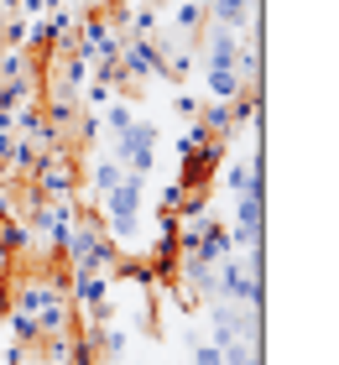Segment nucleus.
<instances>
[{"instance_id":"nucleus-12","label":"nucleus","mask_w":339,"mask_h":365,"mask_svg":"<svg viewBox=\"0 0 339 365\" xmlns=\"http://www.w3.org/2000/svg\"><path fill=\"white\" fill-rule=\"evenodd\" d=\"M198 125L209 136H235V120H230V99H203L198 105Z\"/></svg>"},{"instance_id":"nucleus-20","label":"nucleus","mask_w":339,"mask_h":365,"mask_svg":"<svg viewBox=\"0 0 339 365\" xmlns=\"http://www.w3.org/2000/svg\"><path fill=\"white\" fill-rule=\"evenodd\" d=\"M198 105H203V99H198V94H188V89H178V94H173V115H178L183 125L198 120Z\"/></svg>"},{"instance_id":"nucleus-14","label":"nucleus","mask_w":339,"mask_h":365,"mask_svg":"<svg viewBox=\"0 0 339 365\" xmlns=\"http://www.w3.org/2000/svg\"><path fill=\"white\" fill-rule=\"evenodd\" d=\"M126 26H131V37H157L162 31V0H146V6L126 11Z\"/></svg>"},{"instance_id":"nucleus-10","label":"nucleus","mask_w":339,"mask_h":365,"mask_svg":"<svg viewBox=\"0 0 339 365\" xmlns=\"http://www.w3.org/2000/svg\"><path fill=\"white\" fill-rule=\"evenodd\" d=\"M121 178H126V168H121V157H115V152H94V157H89V193H94V198L110 193Z\"/></svg>"},{"instance_id":"nucleus-24","label":"nucleus","mask_w":339,"mask_h":365,"mask_svg":"<svg viewBox=\"0 0 339 365\" xmlns=\"http://www.w3.org/2000/svg\"><path fill=\"white\" fill-rule=\"evenodd\" d=\"M26 355H31V350H26V344H16V339L6 344V365H26Z\"/></svg>"},{"instance_id":"nucleus-28","label":"nucleus","mask_w":339,"mask_h":365,"mask_svg":"<svg viewBox=\"0 0 339 365\" xmlns=\"http://www.w3.org/2000/svg\"><path fill=\"white\" fill-rule=\"evenodd\" d=\"M99 365H126V360H99Z\"/></svg>"},{"instance_id":"nucleus-18","label":"nucleus","mask_w":339,"mask_h":365,"mask_svg":"<svg viewBox=\"0 0 339 365\" xmlns=\"http://www.w3.org/2000/svg\"><path fill=\"white\" fill-rule=\"evenodd\" d=\"M99 136H105V130H99V115H94V110L84 115V110H79V120H74V146H79V152H99Z\"/></svg>"},{"instance_id":"nucleus-1","label":"nucleus","mask_w":339,"mask_h":365,"mask_svg":"<svg viewBox=\"0 0 339 365\" xmlns=\"http://www.w3.org/2000/svg\"><path fill=\"white\" fill-rule=\"evenodd\" d=\"M94 209H99V220H105V235L126 251V240L141 235V209H146V178H136L126 173L121 182H115L110 193H99L94 198Z\"/></svg>"},{"instance_id":"nucleus-11","label":"nucleus","mask_w":339,"mask_h":365,"mask_svg":"<svg viewBox=\"0 0 339 365\" xmlns=\"http://www.w3.org/2000/svg\"><path fill=\"white\" fill-rule=\"evenodd\" d=\"M74 319H79V308L68 303V292H63V297H53V303H47V308L37 313V324H42V339H53V334H68V329H74Z\"/></svg>"},{"instance_id":"nucleus-13","label":"nucleus","mask_w":339,"mask_h":365,"mask_svg":"<svg viewBox=\"0 0 339 365\" xmlns=\"http://www.w3.org/2000/svg\"><path fill=\"white\" fill-rule=\"evenodd\" d=\"M136 125V110H131V99L121 94V99H110L105 110H99V130H110V141L115 136H126V130Z\"/></svg>"},{"instance_id":"nucleus-8","label":"nucleus","mask_w":339,"mask_h":365,"mask_svg":"<svg viewBox=\"0 0 339 365\" xmlns=\"http://www.w3.org/2000/svg\"><path fill=\"white\" fill-rule=\"evenodd\" d=\"M79 94L74 89H63V84H47V94H42V120H47V130H58V136H68L74 130V120H79Z\"/></svg>"},{"instance_id":"nucleus-25","label":"nucleus","mask_w":339,"mask_h":365,"mask_svg":"<svg viewBox=\"0 0 339 365\" xmlns=\"http://www.w3.org/2000/svg\"><path fill=\"white\" fill-rule=\"evenodd\" d=\"M79 11H105V0H79Z\"/></svg>"},{"instance_id":"nucleus-27","label":"nucleus","mask_w":339,"mask_h":365,"mask_svg":"<svg viewBox=\"0 0 339 365\" xmlns=\"http://www.w3.org/2000/svg\"><path fill=\"white\" fill-rule=\"evenodd\" d=\"M6 178H11V168H6V162H0V182H6Z\"/></svg>"},{"instance_id":"nucleus-4","label":"nucleus","mask_w":339,"mask_h":365,"mask_svg":"<svg viewBox=\"0 0 339 365\" xmlns=\"http://www.w3.org/2000/svg\"><path fill=\"white\" fill-rule=\"evenodd\" d=\"M230 245L235 251H261V240H266V198H230Z\"/></svg>"},{"instance_id":"nucleus-9","label":"nucleus","mask_w":339,"mask_h":365,"mask_svg":"<svg viewBox=\"0 0 339 365\" xmlns=\"http://www.w3.org/2000/svg\"><path fill=\"white\" fill-rule=\"evenodd\" d=\"M203 6H209L214 26H230V31H241V37H246V26L261 16V0H203Z\"/></svg>"},{"instance_id":"nucleus-21","label":"nucleus","mask_w":339,"mask_h":365,"mask_svg":"<svg viewBox=\"0 0 339 365\" xmlns=\"http://www.w3.org/2000/svg\"><path fill=\"white\" fill-rule=\"evenodd\" d=\"M188 350H193V355H188V365H225V360H219V350H214L209 339H198V334H193Z\"/></svg>"},{"instance_id":"nucleus-16","label":"nucleus","mask_w":339,"mask_h":365,"mask_svg":"<svg viewBox=\"0 0 339 365\" xmlns=\"http://www.w3.org/2000/svg\"><path fill=\"white\" fill-rule=\"evenodd\" d=\"M126 344H131V329L126 324H99V360H126Z\"/></svg>"},{"instance_id":"nucleus-15","label":"nucleus","mask_w":339,"mask_h":365,"mask_svg":"<svg viewBox=\"0 0 339 365\" xmlns=\"http://www.w3.org/2000/svg\"><path fill=\"white\" fill-rule=\"evenodd\" d=\"M6 329H11L16 344H26V350H37V344H42V324L31 319V313H21V308H6Z\"/></svg>"},{"instance_id":"nucleus-2","label":"nucleus","mask_w":339,"mask_h":365,"mask_svg":"<svg viewBox=\"0 0 339 365\" xmlns=\"http://www.w3.org/2000/svg\"><path fill=\"white\" fill-rule=\"evenodd\" d=\"M110 152L121 157V168H126V173L151 178V173H157V157H162V130H157V120L136 115V125L126 130V136H115Z\"/></svg>"},{"instance_id":"nucleus-19","label":"nucleus","mask_w":339,"mask_h":365,"mask_svg":"<svg viewBox=\"0 0 339 365\" xmlns=\"http://www.w3.org/2000/svg\"><path fill=\"white\" fill-rule=\"evenodd\" d=\"M203 141H209V130H203L198 120H188V125H183L178 136H173V157H178V162H183V157H193Z\"/></svg>"},{"instance_id":"nucleus-23","label":"nucleus","mask_w":339,"mask_h":365,"mask_svg":"<svg viewBox=\"0 0 339 365\" xmlns=\"http://www.w3.org/2000/svg\"><path fill=\"white\" fill-rule=\"evenodd\" d=\"M16 16H21V21H37V16H47V0H16Z\"/></svg>"},{"instance_id":"nucleus-26","label":"nucleus","mask_w":339,"mask_h":365,"mask_svg":"<svg viewBox=\"0 0 339 365\" xmlns=\"http://www.w3.org/2000/svg\"><path fill=\"white\" fill-rule=\"evenodd\" d=\"M0 214H11V193L6 188H0Z\"/></svg>"},{"instance_id":"nucleus-17","label":"nucleus","mask_w":339,"mask_h":365,"mask_svg":"<svg viewBox=\"0 0 339 365\" xmlns=\"http://www.w3.org/2000/svg\"><path fill=\"white\" fill-rule=\"evenodd\" d=\"M26 73H37L31 53H21V47H6V53H0V84H11V78H26Z\"/></svg>"},{"instance_id":"nucleus-22","label":"nucleus","mask_w":339,"mask_h":365,"mask_svg":"<svg viewBox=\"0 0 339 365\" xmlns=\"http://www.w3.org/2000/svg\"><path fill=\"white\" fill-rule=\"evenodd\" d=\"M183 193H188V188H183V182H167V188L157 193V214H178V204H183Z\"/></svg>"},{"instance_id":"nucleus-5","label":"nucleus","mask_w":339,"mask_h":365,"mask_svg":"<svg viewBox=\"0 0 339 365\" xmlns=\"http://www.w3.org/2000/svg\"><path fill=\"white\" fill-rule=\"evenodd\" d=\"M110 287H115V277H68V303L89 313V324H110L115 319V303H110Z\"/></svg>"},{"instance_id":"nucleus-7","label":"nucleus","mask_w":339,"mask_h":365,"mask_svg":"<svg viewBox=\"0 0 339 365\" xmlns=\"http://www.w3.org/2000/svg\"><path fill=\"white\" fill-rule=\"evenodd\" d=\"M203 26H209V6H203V0H173V6L162 11V31H167V37L198 42Z\"/></svg>"},{"instance_id":"nucleus-6","label":"nucleus","mask_w":339,"mask_h":365,"mask_svg":"<svg viewBox=\"0 0 339 365\" xmlns=\"http://www.w3.org/2000/svg\"><path fill=\"white\" fill-rule=\"evenodd\" d=\"M121 73H126L131 89L162 78V47L151 42V37H126V47H121Z\"/></svg>"},{"instance_id":"nucleus-3","label":"nucleus","mask_w":339,"mask_h":365,"mask_svg":"<svg viewBox=\"0 0 339 365\" xmlns=\"http://www.w3.org/2000/svg\"><path fill=\"white\" fill-rule=\"evenodd\" d=\"M219 188H225L230 198H266V146L256 136V146H251V157H225L219 162Z\"/></svg>"}]
</instances>
